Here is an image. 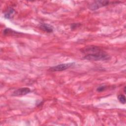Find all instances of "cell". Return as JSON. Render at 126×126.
Instances as JSON below:
<instances>
[{
  "label": "cell",
  "instance_id": "obj_1",
  "mask_svg": "<svg viewBox=\"0 0 126 126\" xmlns=\"http://www.w3.org/2000/svg\"><path fill=\"white\" fill-rule=\"evenodd\" d=\"M81 51L85 54L83 59L92 61H105L109 60L110 56L101 48L94 45H89L84 47Z\"/></svg>",
  "mask_w": 126,
  "mask_h": 126
},
{
  "label": "cell",
  "instance_id": "obj_2",
  "mask_svg": "<svg viewBox=\"0 0 126 126\" xmlns=\"http://www.w3.org/2000/svg\"><path fill=\"white\" fill-rule=\"evenodd\" d=\"M111 3L108 0H95L89 5V8L91 10H95L102 7L107 6Z\"/></svg>",
  "mask_w": 126,
  "mask_h": 126
},
{
  "label": "cell",
  "instance_id": "obj_3",
  "mask_svg": "<svg viewBox=\"0 0 126 126\" xmlns=\"http://www.w3.org/2000/svg\"><path fill=\"white\" fill-rule=\"evenodd\" d=\"M74 64H75V63H62L55 66L50 67L48 70H50V71H53V72L62 71L64 70H66V69H68L69 67L72 66L73 65H74Z\"/></svg>",
  "mask_w": 126,
  "mask_h": 126
},
{
  "label": "cell",
  "instance_id": "obj_4",
  "mask_svg": "<svg viewBox=\"0 0 126 126\" xmlns=\"http://www.w3.org/2000/svg\"><path fill=\"white\" fill-rule=\"evenodd\" d=\"M30 92H31V90L29 88L24 87V88H21L15 90L12 93V95L13 96L23 95H26Z\"/></svg>",
  "mask_w": 126,
  "mask_h": 126
},
{
  "label": "cell",
  "instance_id": "obj_5",
  "mask_svg": "<svg viewBox=\"0 0 126 126\" xmlns=\"http://www.w3.org/2000/svg\"><path fill=\"white\" fill-rule=\"evenodd\" d=\"M39 28L42 31L48 33L52 32L53 31V27L51 26L50 25L46 23L40 24L39 25Z\"/></svg>",
  "mask_w": 126,
  "mask_h": 126
},
{
  "label": "cell",
  "instance_id": "obj_6",
  "mask_svg": "<svg viewBox=\"0 0 126 126\" xmlns=\"http://www.w3.org/2000/svg\"><path fill=\"white\" fill-rule=\"evenodd\" d=\"M15 13V10L12 7H8L4 13V17L7 19H10Z\"/></svg>",
  "mask_w": 126,
  "mask_h": 126
},
{
  "label": "cell",
  "instance_id": "obj_7",
  "mask_svg": "<svg viewBox=\"0 0 126 126\" xmlns=\"http://www.w3.org/2000/svg\"><path fill=\"white\" fill-rule=\"evenodd\" d=\"M118 99L119 101L122 104L126 103V97L124 94H119L118 96Z\"/></svg>",
  "mask_w": 126,
  "mask_h": 126
},
{
  "label": "cell",
  "instance_id": "obj_8",
  "mask_svg": "<svg viewBox=\"0 0 126 126\" xmlns=\"http://www.w3.org/2000/svg\"><path fill=\"white\" fill-rule=\"evenodd\" d=\"M106 88V86H105V85H101V86H99V87H98L96 89V91L97 92H101L102 91H104L105 89Z\"/></svg>",
  "mask_w": 126,
  "mask_h": 126
},
{
  "label": "cell",
  "instance_id": "obj_9",
  "mask_svg": "<svg viewBox=\"0 0 126 126\" xmlns=\"http://www.w3.org/2000/svg\"><path fill=\"white\" fill-rule=\"evenodd\" d=\"M80 25H81V24H80V23H73V24H71V29L72 30L75 29H76V28L79 27Z\"/></svg>",
  "mask_w": 126,
  "mask_h": 126
},
{
  "label": "cell",
  "instance_id": "obj_10",
  "mask_svg": "<svg viewBox=\"0 0 126 126\" xmlns=\"http://www.w3.org/2000/svg\"><path fill=\"white\" fill-rule=\"evenodd\" d=\"M126 87L125 86V87H124V93H125V94H126Z\"/></svg>",
  "mask_w": 126,
  "mask_h": 126
}]
</instances>
